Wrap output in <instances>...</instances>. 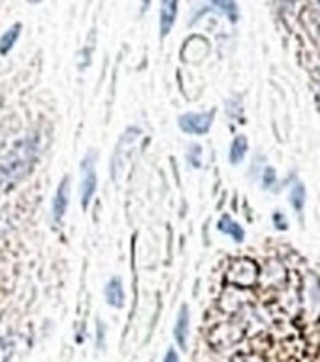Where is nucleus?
I'll return each mask as SVG.
<instances>
[{
    "instance_id": "4468645a",
    "label": "nucleus",
    "mask_w": 320,
    "mask_h": 362,
    "mask_svg": "<svg viewBox=\"0 0 320 362\" xmlns=\"http://www.w3.org/2000/svg\"><path fill=\"white\" fill-rule=\"evenodd\" d=\"M275 183H277L275 170L271 168V166H266L264 174H262V185H264V189H271Z\"/></svg>"
},
{
    "instance_id": "20e7f679",
    "label": "nucleus",
    "mask_w": 320,
    "mask_h": 362,
    "mask_svg": "<svg viewBox=\"0 0 320 362\" xmlns=\"http://www.w3.org/2000/svg\"><path fill=\"white\" fill-rule=\"evenodd\" d=\"M70 191H72V187H70V177L64 175L61 183H59V187H57L55 197H53V204H51V217H53V223H55V225H61L62 219H64V215H66L68 204H70Z\"/></svg>"
},
{
    "instance_id": "9d476101",
    "label": "nucleus",
    "mask_w": 320,
    "mask_h": 362,
    "mask_svg": "<svg viewBox=\"0 0 320 362\" xmlns=\"http://www.w3.org/2000/svg\"><path fill=\"white\" fill-rule=\"evenodd\" d=\"M288 202H290V206L294 208V211L298 214V217H302V214H304V208H305L304 183H300V181H296V183H294L292 189H290V192H288Z\"/></svg>"
},
{
    "instance_id": "dca6fc26",
    "label": "nucleus",
    "mask_w": 320,
    "mask_h": 362,
    "mask_svg": "<svg viewBox=\"0 0 320 362\" xmlns=\"http://www.w3.org/2000/svg\"><path fill=\"white\" fill-rule=\"evenodd\" d=\"M271 219H273V226H277L279 230H287L288 228V221L285 219V214L283 211H273V215H271Z\"/></svg>"
},
{
    "instance_id": "2eb2a0df",
    "label": "nucleus",
    "mask_w": 320,
    "mask_h": 362,
    "mask_svg": "<svg viewBox=\"0 0 320 362\" xmlns=\"http://www.w3.org/2000/svg\"><path fill=\"white\" fill-rule=\"evenodd\" d=\"M96 330H98V334H96V344H98L100 349H104V345H106V325L100 319L96 321Z\"/></svg>"
},
{
    "instance_id": "f8f14e48",
    "label": "nucleus",
    "mask_w": 320,
    "mask_h": 362,
    "mask_svg": "<svg viewBox=\"0 0 320 362\" xmlns=\"http://www.w3.org/2000/svg\"><path fill=\"white\" fill-rule=\"evenodd\" d=\"M211 4L215 8H219L232 23H236L239 19V8H237L236 0H211Z\"/></svg>"
},
{
    "instance_id": "ddd939ff",
    "label": "nucleus",
    "mask_w": 320,
    "mask_h": 362,
    "mask_svg": "<svg viewBox=\"0 0 320 362\" xmlns=\"http://www.w3.org/2000/svg\"><path fill=\"white\" fill-rule=\"evenodd\" d=\"M186 160L194 166V168H200L202 166V147L198 144H192L189 147V153H186Z\"/></svg>"
},
{
    "instance_id": "f3484780",
    "label": "nucleus",
    "mask_w": 320,
    "mask_h": 362,
    "mask_svg": "<svg viewBox=\"0 0 320 362\" xmlns=\"http://www.w3.org/2000/svg\"><path fill=\"white\" fill-rule=\"evenodd\" d=\"M162 362H181V356H179V353L175 351V347H168V351H166V355H164Z\"/></svg>"
},
{
    "instance_id": "1a4fd4ad",
    "label": "nucleus",
    "mask_w": 320,
    "mask_h": 362,
    "mask_svg": "<svg viewBox=\"0 0 320 362\" xmlns=\"http://www.w3.org/2000/svg\"><path fill=\"white\" fill-rule=\"evenodd\" d=\"M249 151V140L247 136L237 134L230 144V149H228V160H230L232 166H237V164L243 163V158Z\"/></svg>"
},
{
    "instance_id": "f257e3e1",
    "label": "nucleus",
    "mask_w": 320,
    "mask_h": 362,
    "mask_svg": "<svg viewBox=\"0 0 320 362\" xmlns=\"http://www.w3.org/2000/svg\"><path fill=\"white\" fill-rule=\"evenodd\" d=\"M140 136H141V129H138V127H130V129H126L123 134H121V140H119L117 147H115V153H113V157H112L113 181L119 180V174H121V170L124 168L126 158H129V155L132 153V149H134L136 141L140 140Z\"/></svg>"
},
{
    "instance_id": "39448f33",
    "label": "nucleus",
    "mask_w": 320,
    "mask_h": 362,
    "mask_svg": "<svg viewBox=\"0 0 320 362\" xmlns=\"http://www.w3.org/2000/svg\"><path fill=\"white\" fill-rule=\"evenodd\" d=\"M189 338H191V310H189V305L183 304L179 308L177 319H175L174 339H175V344L179 345L181 349L186 351Z\"/></svg>"
},
{
    "instance_id": "f03ea898",
    "label": "nucleus",
    "mask_w": 320,
    "mask_h": 362,
    "mask_svg": "<svg viewBox=\"0 0 320 362\" xmlns=\"http://www.w3.org/2000/svg\"><path fill=\"white\" fill-rule=\"evenodd\" d=\"M96 187H98V177H96V153H87L81 160V185H79V194H81V206L83 209L89 208L90 200L95 197Z\"/></svg>"
},
{
    "instance_id": "423d86ee",
    "label": "nucleus",
    "mask_w": 320,
    "mask_h": 362,
    "mask_svg": "<svg viewBox=\"0 0 320 362\" xmlns=\"http://www.w3.org/2000/svg\"><path fill=\"white\" fill-rule=\"evenodd\" d=\"M177 10H179V0H160V16H158V25H160V38H166L177 19Z\"/></svg>"
},
{
    "instance_id": "9b49d317",
    "label": "nucleus",
    "mask_w": 320,
    "mask_h": 362,
    "mask_svg": "<svg viewBox=\"0 0 320 362\" xmlns=\"http://www.w3.org/2000/svg\"><path fill=\"white\" fill-rule=\"evenodd\" d=\"M19 34H21V23L11 25V27L2 34V38H0V53H2V55H6V53L16 45Z\"/></svg>"
},
{
    "instance_id": "0eeeda50",
    "label": "nucleus",
    "mask_w": 320,
    "mask_h": 362,
    "mask_svg": "<svg viewBox=\"0 0 320 362\" xmlns=\"http://www.w3.org/2000/svg\"><path fill=\"white\" fill-rule=\"evenodd\" d=\"M104 296H106V302L112 308H123L124 305V288L123 281L119 277H112L109 281L106 283V288H104Z\"/></svg>"
},
{
    "instance_id": "7ed1b4c3",
    "label": "nucleus",
    "mask_w": 320,
    "mask_h": 362,
    "mask_svg": "<svg viewBox=\"0 0 320 362\" xmlns=\"http://www.w3.org/2000/svg\"><path fill=\"white\" fill-rule=\"evenodd\" d=\"M215 112H191V113H183L177 119V124L179 129L186 134L192 136H203L208 134L211 130V124H213Z\"/></svg>"
},
{
    "instance_id": "6ab92c4d",
    "label": "nucleus",
    "mask_w": 320,
    "mask_h": 362,
    "mask_svg": "<svg viewBox=\"0 0 320 362\" xmlns=\"http://www.w3.org/2000/svg\"><path fill=\"white\" fill-rule=\"evenodd\" d=\"M30 4H38V2H42V0H28Z\"/></svg>"
},
{
    "instance_id": "6e6552de",
    "label": "nucleus",
    "mask_w": 320,
    "mask_h": 362,
    "mask_svg": "<svg viewBox=\"0 0 320 362\" xmlns=\"http://www.w3.org/2000/svg\"><path fill=\"white\" fill-rule=\"evenodd\" d=\"M217 228H219L223 234H226V236H230L236 243H242L243 240H245V230H243V226L232 219L230 215H223L219 219V223H217Z\"/></svg>"
},
{
    "instance_id": "a211bd4d",
    "label": "nucleus",
    "mask_w": 320,
    "mask_h": 362,
    "mask_svg": "<svg viewBox=\"0 0 320 362\" xmlns=\"http://www.w3.org/2000/svg\"><path fill=\"white\" fill-rule=\"evenodd\" d=\"M149 6H151V0H143V2H141V11L146 13L147 8H149Z\"/></svg>"
}]
</instances>
